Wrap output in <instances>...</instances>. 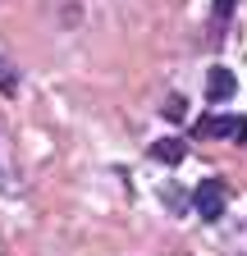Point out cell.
Returning <instances> with one entry per match:
<instances>
[{
    "label": "cell",
    "mask_w": 247,
    "mask_h": 256,
    "mask_svg": "<svg viewBox=\"0 0 247 256\" xmlns=\"http://www.w3.org/2000/svg\"><path fill=\"white\" fill-rule=\"evenodd\" d=\"M192 206H197V215H202V220H220V215H224V206H229V192H224V183H220V178H206V183H197V192H192Z\"/></svg>",
    "instance_id": "6da1fadb"
},
{
    "label": "cell",
    "mask_w": 247,
    "mask_h": 256,
    "mask_svg": "<svg viewBox=\"0 0 247 256\" xmlns=\"http://www.w3.org/2000/svg\"><path fill=\"white\" fill-rule=\"evenodd\" d=\"M197 133H220V138H229V142H247V119H238V114H215V119H202L197 124Z\"/></svg>",
    "instance_id": "7a4b0ae2"
},
{
    "label": "cell",
    "mask_w": 247,
    "mask_h": 256,
    "mask_svg": "<svg viewBox=\"0 0 247 256\" xmlns=\"http://www.w3.org/2000/svg\"><path fill=\"white\" fill-rule=\"evenodd\" d=\"M234 92H238V78H234V74L224 69V64H220V69H210V74H206V101H210V106L229 101Z\"/></svg>",
    "instance_id": "3957f363"
},
{
    "label": "cell",
    "mask_w": 247,
    "mask_h": 256,
    "mask_svg": "<svg viewBox=\"0 0 247 256\" xmlns=\"http://www.w3.org/2000/svg\"><path fill=\"white\" fill-rule=\"evenodd\" d=\"M151 156H156L160 165H183L188 146H183V138H160V142H151Z\"/></svg>",
    "instance_id": "277c9868"
},
{
    "label": "cell",
    "mask_w": 247,
    "mask_h": 256,
    "mask_svg": "<svg viewBox=\"0 0 247 256\" xmlns=\"http://www.w3.org/2000/svg\"><path fill=\"white\" fill-rule=\"evenodd\" d=\"M165 119L183 124V119H188V101H183V96H170V101H165Z\"/></svg>",
    "instance_id": "5b68a950"
},
{
    "label": "cell",
    "mask_w": 247,
    "mask_h": 256,
    "mask_svg": "<svg viewBox=\"0 0 247 256\" xmlns=\"http://www.w3.org/2000/svg\"><path fill=\"white\" fill-rule=\"evenodd\" d=\"M234 5H238V0H215V18H229Z\"/></svg>",
    "instance_id": "8992f818"
}]
</instances>
